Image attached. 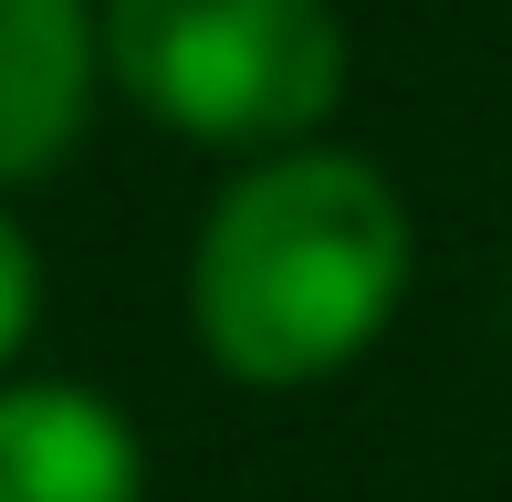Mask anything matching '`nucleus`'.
Masks as SVG:
<instances>
[{"label":"nucleus","mask_w":512,"mask_h":502,"mask_svg":"<svg viewBox=\"0 0 512 502\" xmlns=\"http://www.w3.org/2000/svg\"><path fill=\"white\" fill-rule=\"evenodd\" d=\"M418 231L377 157L272 147L209 199L189 251V325L241 387H314L356 367L408 304Z\"/></svg>","instance_id":"nucleus-1"},{"label":"nucleus","mask_w":512,"mask_h":502,"mask_svg":"<svg viewBox=\"0 0 512 502\" xmlns=\"http://www.w3.org/2000/svg\"><path fill=\"white\" fill-rule=\"evenodd\" d=\"M105 84L199 147H304L345 95L335 0H105Z\"/></svg>","instance_id":"nucleus-2"},{"label":"nucleus","mask_w":512,"mask_h":502,"mask_svg":"<svg viewBox=\"0 0 512 502\" xmlns=\"http://www.w3.org/2000/svg\"><path fill=\"white\" fill-rule=\"evenodd\" d=\"M0 502H147V450L95 387H0Z\"/></svg>","instance_id":"nucleus-3"},{"label":"nucleus","mask_w":512,"mask_h":502,"mask_svg":"<svg viewBox=\"0 0 512 502\" xmlns=\"http://www.w3.org/2000/svg\"><path fill=\"white\" fill-rule=\"evenodd\" d=\"M95 11L84 0H0V189L42 178L95 105Z\"/></svg>","instance_id":"nucleus-4"},{"label":"nucleus","mask_w":512,"mask_h":502,"mask_svg":"<svg viewBox=\"0 0 512 502\" xmlns=\"http://www.w3.org/2000/svg\"><path fill=\"white\" fill-rule=\"evenodd\" d=\"M32 325H42V251H32V231H21L11 210H0V367L32 346Z\"/></svg>","instance_id":"nucleus-5"}]
</instances>
